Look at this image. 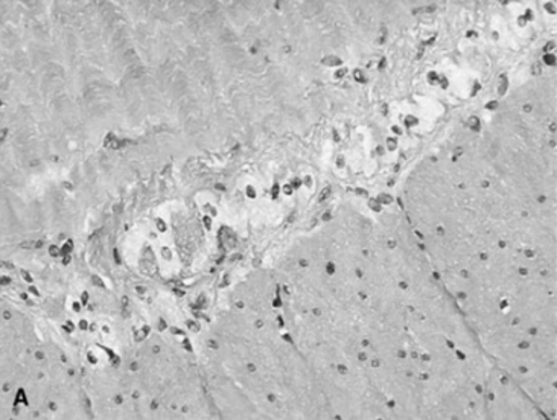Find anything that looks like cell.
Segmentation results:
<instances>
[{"instance_id": "cell-1", "label": "cell", "mask_w": 557, "mask_h": 420, "mask_svg": "<svg viewBox=\"0 0 557 420\" xmlns=\"http://www.w3.org/2000/svg\"><path fill=\"white\" fill-rule=\"evenodd\" d=\"M479 135L490 165V185L525 210L541 201L557 200L555 127H545L499 104Z\"/></svg>"}, {"instance_id": "cell-2", "label": "cell", "mask_w": 557, "mask_h": 420, "mask_svg": "<svg viewBox=\"0 0 557 420\" xmlns=\"http://www.w3.org/2000/svg\"><path fill=\"white\" fill-rule=\"evenodd\" d=\"M459 194V186L441 156L416 163L403 183L399 209L419 238L437 232Z\"/></svg>"}, {"instance_id": "cell-3", "label": "cell", "mask_w": 557, "mask_h": 420, "mask_svg": "<svg viewBox=\"0 0 557 420\" xmlns=\"http://www.w3.org/2000/svg\"><path fill=\"white\" fill-rule=\"evenodd\" d=\"M315 375L331 419H393L391 406L368 375L366 361Z\"/></svg>"}, {"instance_id": "cell-4", "label": "cell", "mask_w": 557, "mask_h": 420, "mask_svg": "<svg viewBox=\"0 0 557 420\" xmlns=\"http://www.w3.org/2000/svg\"><path fill=\"white\" fill-rule=\"evenodd\" d=\"M557 277L524 274L506 300L510 319L529 334L557 332Z\"/></svg>"}, {"instance_id": "cell-5", "label": "cell", "mask_w": 557, "mask_h": 420, "mask_svg": "<svg viewBox=\"0 0 557 420\" xmlns=\"http://www.w3.org/2000/svg\"><path fill=\"white\" fill-rule=\"evenodd\" d=\"M556 235L557 200L541 201L506 224L502 246L557 262Z\"/></svg>"}, {"instance_id": "cell-6", "label": "cell", "mask_w": 557, "mask_h": 420, "mask_svg": "<svg viewBox=\"0 0 557 420\" xmlns=\"http://www.w3.org/2000/svg\"><path fill=\"white\" fill-rule=\"evenodd\" d=\"M502 106L545 127L556 128V72H541L510 91Z\"/></svg>"}, {"instance_id": "cell-7", "label": "cell", "mask_w": 557, "mask_h": 420, "mask_svg": "<svg viewBox=\"0 0 557 420\" xmlns=\"http://www.w3.org/2000/svg\"><path fill=\"white\" fill-rule=\"evenodd\" d=\"M486 419H545L517 384L492 366L483 387Z\"/></svg>"}]
</instances>
